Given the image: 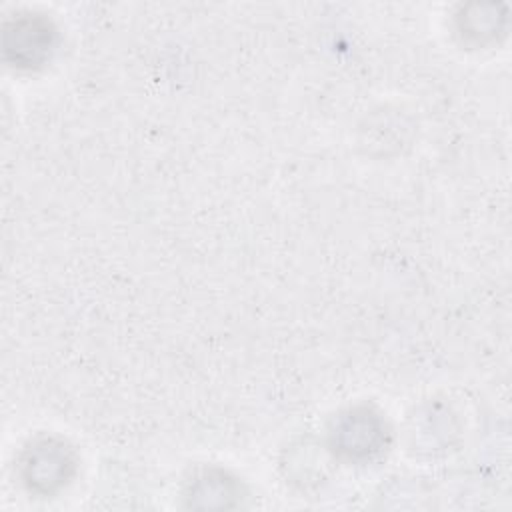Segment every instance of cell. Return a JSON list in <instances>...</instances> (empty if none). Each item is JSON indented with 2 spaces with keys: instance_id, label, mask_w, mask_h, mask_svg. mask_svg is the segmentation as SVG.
<instances>
[{
  "instance_id": "cell-1",
  "label": "cell",
  "mask_w": 512,
  "mask_h": 512,
  "mask_svg": "<svg viewBox=\"0 0 512 512\" xmlns=\"http://www.w3.org/2000/svg\"><path fill=\"white\" fill-rule=\"evenodd\" d=\"M70 460L62 446H54L50 442L34 448L26 462L28 482L30 486H42V490H50L54 484H60L66 478V468Z\"/></svg>"
},
{
  "instance_id": "cell-2",
  "label": "cell",
  "mask_w": 512,
  "mask_h": 512,
  "mask_svg": "<svg viewBox=\"0 0 512 512\" xmlns=\"http://www.w3.org/2000/svg\"><path fill=\"white\" fill-rule=\"evenodd\" d=\"M14 44H6V50L16 52V62H24L28 66L38 64L50 52V36L48 24L42 20H20L14 22Z\"/></svg>"
}]
</instances>
